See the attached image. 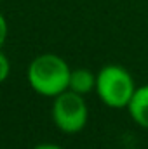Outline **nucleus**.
I'll use <instances>...</instances> for the list:
<instances>
[{
    "label": "nucleus",
    "instance_id": "obj_1",
    "mask_svg": "<svg viewBox=\"0 0 148 149\" xmlns=\"http://www.w3.org/2000/svg\"><path fill=\"white\" fill-rule=\"evenodd\" d=\"M72 68L58 54H40L32 59L26 70V80L32 90L42 97H56L68 90Z\"/></svg>",
    "mask_w": 148,
    "mask_h": 149
},
{
    "label": "nucleus",
    "instance_id": "obj_5",
    "mask_svg": "<svg viewBox=\"0 0 148 149\" xmlns=\"http://www.w3.org/2000/svg\"><path fill=\"white\" fill-rule=\"evenodd\" d=\"M68 90H73V92L80 94V95L91 94L92 90H96V73H92V71L87 70V68L72 70Z\"/></svg>",
    "mask_w": 148,
    "mask_h": 149
},
{
    "label": "nucleus",
    "instance_id": "obj_6",
    "mask_svg": "<svg viewBox=\"0 0 148 149\" xmlns=\"http://www.w3.org/2000/svg\"><path fill=\"white\" fill-rule=\"evenodd\" d=\"M11 74V61L0 49V83H4Z\"/></svg>",
    "mask_w": 148,
    "mask_h": 149
},
{
    "label": "nucleus",
    "instance_id": "obj_3",
    "mask_svg": "<svg viewBox=\"0 0 148 149\" xmlns=\"http://www.w3.org/2000/svg\"><path fill=\"white\" fill-rule=\"evenodd\" d=\"M89 120V109L84 95L73 90H65L54 97L52 102V121L63 134H78L85 128Z\"/></svg>",
    "mask_w": 148,
    "mask_h": 149
},
{
    "label": "nucleus",
    "instance_id": "obj_8",
    "mask_svg": "<svg viewBox=\"0 0 148 149\" xmlns=\"http://www.w3.org/2000/svg\"><path fill=\"white\" fill-rule=\"evenodd\" d=\"M32 149H63V148L54 144V142H40V144H37L35 148H32Z\"/></svg>",
    "mask_w": 148,
    "mask_h": 149
},
{
    "label": "nucleus",
    "instance_id": "obj_2",
    "mask_svg": "<svg viewBox=\"0 0 148 149\" xmlns=\"http://www.w3.org/2000/svg\"><path fill=\"white\" fill-rule=\"evenodd\" d=\"M136 90V83L132 74L124 66L106 64L96 73V94L99 101L113 109H127L132 94Z\"/></svg>",
    "mask_w": 148,
    "mask_h": 149
},
{
    "label": "nucleus",
    "instance_id": "obj_9",
    "mask_svg": "<svg viewBox=\"0 0 148 149\" xmlns=\"http://www.w3.org/2000/svg\"><path fill=\"white\" fill-rule=\"evenodd\" d=\"M0 2H2V0H0Z\"/></svg>",
    "mask_w": 148,
    "mask_h": 149
},
{
    "label": "nucleus",
    "instance_id": "obj_7",
    "mask_svg": "<svg viewBox=\"0 0 148 149\" xmlns=\"http://www.w3.org/2000/svg\"><path fill=\"white\" fill-rule=\"evenodd\" d=\"M7 35H9V24H7L5 16L0 12V49L5 45V42H7Z\"/></svg>",
    "mask_w": 148,
    "mask_h": 149
},
{
    "label": "nucleus",
    "instance_id": "obj_4",
    "mask_svg": "<svg viewBox=\"0 0 148 149\" xmlns=\"http://www.w3.org/2000/svg\"><path fill=\"white\" fill-rule=\"evenodd\" d=\"M127 111L134 123H138L141 128H148V83L136 87Z\"/></svg>",
    "mask_w": 148,
    "mask_h": 149
}]
</instances>
